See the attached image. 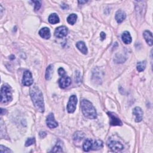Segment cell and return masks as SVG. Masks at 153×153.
I'll return each instance as SVG.
<instances>
[{
  "label": "cell",
  "instance_id": "7a4b0ae2",
  "mask_svg": "<svg viewBox=\"0 0 153 153\" xmlns=\"http://www.w3.org/2000/svg\"><path fill=\"white\" fill-rule=\"evenodd\" d=\"M81 108L83 114L86 118L95 119L97 117V113L93 104L87 99L81 100Z\"/></svg>",
  "mask_w": 153,
  "mask_h": 153
},
{
  "label": "cell",
  "instance_id": "52a82bcc",
  "mask_svg": "<svg viewBox=\"0 0 153 153\" xmlns=\"http://www.w3.org/2000/svg\"><path fill=\"white\" fill-rule=\"evenodd\" d=\"M68 32V30L66 26H61L56 28L55 31V35L57 38H62L67 35Z\"/></svg>",
  "mask_w": 153,
  "mask_h": 153
},
{
  "label": "cell",
  "instance_id": "3957f363",
  "mask_svg": "<svg viewBox=\"0 0 153 153\" xmlns=\"http://www.w3.org/2000/svg\"><path fill=\"white\" fill-rule=\"evenodd\" d=\"M12 99V89L7 84L3 85L1 89V103H7Z\"/></svg>",
  "mask_w": 153,
  "mask_h": 153
},
{
  "label": "cell",
  "instance_id": "ffe728a7",
  "mask_svg": "<svg viewBox=\"0 0 153 153\" xmlns=\"http://www.w3.org/2000/svg\"><path fill=\"white\" fill-rule=\"evenodd\" d=\"M102 147H103V142L100 140H98L95 141L94 144H93L92 150H98L101 149Z\"/></svg>",
  "mask_w": 153,
  "mask_h": 153
},
{
  "label": "cell",
  "instance_id": "e0dca14e",
  "mask_svg": "<svg viewBox=\"0 0 153 153\" xmlns=\"http://www.w3.org/2000/svg\"><path fill=\"white\" fill-rule=\"evenodd\" d=\"M76 46L78 49L80 51V52L83 53L84 55H86L88 52L87 48L86 46V44L83 41H79L77 43Z\"/></svg>",
  "mask_w": 153,
  "mask_h": 153
},
{
  "label": "cell",
  "instance_id": "f1b7e54d",
  "mask_svg": "<svg viewBox=\"0 0 153 153\" xmlns=\"http://www.w3.org/2000/svg\"><path fill=\"white\" fill-rule=\"evenodd\" d=\"M100 38H101V40H102V41L104 40V39H105V38H106V34H105V33L104 32H102L100 33Z\"/></svg>",
  "mask_w": 153,
  "mask_h": 153
},
{
  "label": "cell",
  "instance_id": "f546056e",
  "mask_svg": "<svg viewBox=\"0 0 153 153\" xmlns=\"http://www.w3.org/2000/svg\"><path fill=\"white\" fill-rule=\"evenodd\" d=\"M39 136H40L41 138H44L46 136V133L41 132L39 133Z\"/></svg>",
  "mask_w": 153,
  "mask_h": 153
},
{
  "label": "cell",
  "instance_id": "7402d4cb",
  "mask_svg": "<svg viewBox=\"0 0 153 153\" xmlns=\"http://www.w3.org/2000/svg\"><path fill=\"white\" fill-rule=\"evenodd\" d=\"M84 137V134L81 132H77L74 135V140L76 141H81Z\"/></svg>",
  "mask_w": 153,
  "mask_h": 153
},
{
  "label": "cell",
  "instance_id": "7c38bea8",
  "mask_svg": "<svg viewBox=\"0 0 153 153\" xmlns=\"http://www.w3.org/2000/svg\"><path fill=\"white\" fill-rule=\"evenodd\" d=\"M115 18H116V20L117 22V23L121 24V22L126 19V13H124L123 11L119 10L116 12Z\"/></svg>",
  "mask_w": 153,
  "mask_h": 153
},
{
  "label": "cell",
  "instance_id": "d4e9b609",
  "mask_svg": "<svg viewBox=\"0 0 153 153\" xmlns=\"http://www.w3.org/2000/svg\"><path fill=\"white\" fill-rule=\"evenodd\" d=\"M32 2L35 4V7H34L35 11L37 12V11L39 10L41 6V2L40 1H32Z\"/></svg>",
  "mask_w": 153,
  "mask_h": 153
},
{
  "label": "cell",
  "instance_id": "2e32d148",
  "mask_svg": "<svg viewBox=\"0 0 153 153\" xmlns=\"http://www.w3.org/2000/svg\"><path fill=\"white\" fill-rule=\"evenodd\" d=\"M144 37L145 39L146 42L150 46L152 45V33L149 31H145L143 33Z\"/></svg>",
  "mask_w": 153,
  "mask_h": 153
},
{
  "label": "cell",
  "instance_id": "d6986e66",
  "mask_svg": "<svg viewBox=\"0 0 153 153\" xmlns=\"http://www.w3.org/2000/svg\"><path fill=\"white\" fill-rule=\"evenodd\" d=\"M53 70V66L52 65H49L47 68L46 72V79L47 80H49L52 78Z\"/></svg>",
  "mask_w": 153,
  "mask_h": 153
},
{
  "label": "cell",
  "instance_id": "cb8c5ba5",
  "mask_svg": "<svg viewBox=\"0 0 153 153\" xmlns=\"http://www.w3.org/2000/svg\"><path fill=\"white\" fill-rule=\"evenodd\" d=\"M35 138H28L27 139V141H26L25 142V146H31L32 145V144H33L35 143Z\"/></svg>",
  "mask_w": 153,
  "mask_h": 153
},
{
  "label": "cell",
  "instance_id": "484cf974",
  "mask_svg": "<svg viewBox=\"0 0 153 153\" xmlns=\"http://www.w3.org/2000/svg\"><path fill=\"white\" fill-rule=\"evenodd\" d=\"M0 152H13V151L7 147L1 145L0 146Z\"/></svg>",
  "mask_w": 153,
  "mask_h": 153
},
{
  "label": "cell",
  "instance_id": "4fadbf2b",
  "mask_svg": "<svg viewBox=\"0 0 153 153\" xmlns=\"http://www.w3.org/2000/svg\"><path fill=\"white\" fill-rule=\"evenodd\" d=\"M39 35L44 39L50 38L51 34H50V31L49 30V28L47 27L43 28L42 29L39 30Z\"/></svg>",
  "mask_w": 153,
  "mask_h": 153
},
{
  "label": "cell",
  "instance_id": "d6a6232c",
  "mask_svg": "<svg viewBox=\"0 0 153 153\" xmlns=\"http://www.w3.org/2000/svg\"><path fill=\"white\" fill-rule=\"evenodd\" d=\"M86 2H87V1H78V3H80V4H84V3H86Z\"/></svg>",
  "mask_w": 153,
  "mask_h": 153
},
{
  "label": "cell",
  "instance_id": "1f68e13d",
  "mask_svg": "<svg viewBox=\"0 0 153 153\" xmlns=\"http://www.w3.org/2000/svg\"><path fill=\"white\" fill-rule=\"evenodd\" d=\"M61 7L64 10H66V9H68V6L66 4H63V5H61Z\"/></svg>",
  "mask_w": 153,
  "mask_h": 153
},
{
  "label": "cell",
  "instance_id": "30bf717a",
  "mask_svg": "<svg viewBox=\"0 0 153 153\" xmlns=\"http://www.w3.org/2000/svg\"><path fill=\"white\" fill-rule=\"evenodd\" d=\"M71 83V78L68 76L62 77L59 80V85L60 88L65 89L66 87H68Z\"/></svg>",
  "mask_w": 153,
  "mask_h": 153
},
{
  "label": "cell",
  "instance_id": "83f0119b",
  "mask_svg": "<svg viewBox=\"0 0 153 153\" xmlns=\"http://www.w3.org/2000/svg\"><path fill=\"white\" fill-rule=\"evenodd\" d=\"M58 73L60 76L64 77L65 76L66 72L64 68H59V70H58Z\"/></svg>",
  "mask_w": 153,
  "mask_h": 153
},
{
  "label": "cell",
  "instance_id": "4dcf8cb0",
  "mask_svg": "<svg viewBox=\"0 0 153 153\" xmlns=\"http://www.w3.org/2000/svg\"><path fill=\"white\" fill-rule=\"evenodd\" d=\"M6 110H4L3 108H1V115H4L5 114H6Z\"/></svg>",
  "mask_w": 153,
  "mask_h": 153
},
{
  "label": "cell",
  "instance_id": "8fae6325",
  "mask_svg": "<svg viewBox=\"0 0 153 153\" xmlns=\"http://www.w3.org/2000/svg\"><path fill=\"white\" fill-rule=\"evenodd\" d=\"M133 114L136 116L135 121L141 122L143 118V111L140 107H135L133 110Z\"/></svg>",
  "mask_w": 153,
  "mask_h": 153
},
{
  "label": "cell",
  "instance_id": "ac0fdd59",
  "mask_svg": "<svg viewBox=\"0 0 153 153\" xmlns=\"http://www.w3.org/2000/svg\"><path fill=\"white\" fill-rule=\"evenodd\" d=\"M49 22L51 24H56L59 22V18L57 14H51L49 17Z\"/></svg>",
  "mask_w": 153,
  "mask_h": 153
},
{
  "label": "cell",
  "instance_id": "ba28073f",
  "mask_svg": "<svg viewBox=\"0 0 153 153\" xmlns=\"http://www.w3.org/2000/svg\"><path fill=\"white\" fill-rule=\"evenodd\" d=\"M108 115L110 118V124L111 126H122V122L120 120V118H118L114 113L108 112L107 113Z\"/></svg>",
  "mask_w": 153,
  "mask_h": 153
},
{
  "label": "cell",
  "instance_id": "4316f807",
  "mask_svg": "<svg viewBox=\"0 0 153 153\" xmlns=\"http://www.w3.org/2000/svg\"><path fill=\"white\" fill-rule=\"evenodd\" d=\"M50 152H63V150H62V148L60 146L56 145L55 146L54 148L50 151Z\"/></svg>",
  "mask_w": 153,
  "mask_h": 153
},
{
  "label": "cell",
  "instance_id": "8992f818",
  "mask_svg": "<svg viewBox=\"0 0 153 153\" xmlns=\"http://www.w3.org/2000/svg\"><path fill=\"white\" fill-rule=\"evenodd\" d=\"M108 146L114 152H119L124 148L123 145L120 142L116 141H110L108 142Z\"/></svg>",
  "mask_w": 153,
  "mask_h": 153
},
{
  "label": "cell",
  "instance_id": "277c9868",
  "mask_svg": "<svg viewBox=\"0 0 153 153\" xmlns=\"http://www.w3.org/2000/svg\"><path fill=\"white\" fill-rule=\"evenodd\" d=\"M77 104V98L76 95H72L70 98L69 102L67 105V110L69 113H73L76 110Z\"/></svg>",
  "mask_w": 153,
  "mask_h": 153
},
{
  "label": "cell",
  "instance_id": "9c48e42d",
  "mask_svg": "<svg viewBox=\"0 0 153 153\" xmlns=\"http://www.w3.org/2000/svg\"><path fill=\"white\" fill-rule=\"evenodd\" d=\"M46 123L47 126L50 129H53L56 127H58V123L55 120V117L53 113H50V114L47 116Z\"/></svg>",
  "mask_w": 153,
  "mask_h": 153
},
{
  "label": "cell",
  "instance_id": "603a6c76",
  "mask_svg": "<svg viewBox=\"0 0 153 153\" xmlns=\"http://www.w3.org/2000/svg\"><path fill=\"white\" fill-rule=\"evenodd\" d=\"M146 68V62L145 61H141L139 62L137 64V68L138 71L139 72H142L145 70Z\"/></svg>",
  "mask_w": 153,
  "mask_h": 153
},
{
  "label": "cell",
  "instance_id": "6da1fadb",
  "mask_svg": "<svg viewBox=\"0 0 153 153\" xmlns=\"http://www.w3.org/2000/svg\"><path fill=\"white\" fill-rule=\"evenodd\" d=\"M30 95L33 105L39 112H43L44 111V103L41 90L37 86H33L30 90Z\"/></svg>",
  "mask_w": 153,
  "mask_h": 153
},
{
  "label": "cell",
  "instance_id": "5b68a950",
  "mask_svg": "<svg viewBox=\"0 0 153 153\" xmlns=\"http://www.w3.org/2000/svg\"><path fill=\"white\" fill-rule=\"evenodd\" d=\"M33 80L31 72L29 70L25 71L22 79V84L25 86H30L33 84Z\"/></svg>",
  "mask_w": 153,
  "mask_h": 153
},
{
  "label": "cell",
  "instance_id": "5bb4252c",
  "mask_svg": "<svg viewBox=\"0 0 153 153\" xmlns=\"http://www.w3.org/2000/svg\"><path fill=\"white\" fill-rule=\"evenodd\" d=\"M93 146V141L91 139H87L84 141L83 144V150L86 152H89L90 150L92 149Z\"/></svg>",
  "mask_w": 153,
  "mask_h": 153
},
{
  "label": "cell",
  "instance_id": "44dd1931",
  "mask_svg": "<svg viewBox=\"0 0 153 153\" xmlns=\"http://www.w3.org/2000/svg\"><path fill=\"white\" fill-rule=\"evenodd\" d=\"M77 19V16L76 14H70L67 18V22L70 25H74V24Z\"/></svg>",
  "mask_w": 153,
  "mask_h": 153
},
{
  "label": "cell",
  "instance_id": "9a60e30c",
  "mask_svg": "<svg viewBox=\"0 0 153 153\" xmlns=\"http://www.w3.org/2000/svg\"><path fill=\"white\" fill-rule=\"evenodd\" d=\"M121 38L123 43L126 44L131 43L132 41V37L128 31H125L123 33V34L121 35Z\"/></svg>",
  "mask_w": 153,
  "mask_h": 153
}]
</instances>
